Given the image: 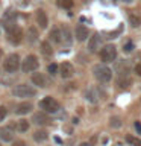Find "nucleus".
I'll list each match as a JSON object with an SVG mask.
<instances>
[{"label": "nucleus", "mask_w": 141, "mask_h": 146, "mask_svg": "<svg viewBox=\"0 0 141 146\" xmlns=\"http://www.w3.org/2000/svg\"><path fill=\"white\" fill-rule=\"evenodd\" d=\"M32 110V104L30 102H21L15 107V113L17 114H26Z\"/></svg>", "instance_id": "nucleus-16"}, {"label": "nucleus", "mask_w": 141, "mask_h": 146, "mask_svg": "<svg viewBox=\"0 0 141 146\" xmlns=\"http://www.w3.org/2000/svg\"><path fill=\"white\" fill-rule=\"evenodd\" d=\"M36 23L40 25V27H47V23H49V20H47V15H45V12L43 11V9H38L36 11Z\"/></svg>", "instance_id": "nucleus-14"}, {"label": "nucleus", "mask_w": 141, "mask_h": 146, "mask_svg": "<svg viewBox=\"0 0 141 146\" xmlns=\"http://www.w3.org/2000/svg\"><path fill=\"white\" fill-rule=\"evenodd\" d=\"M120 125H121V122H120V119H118V117H112V119H111V126L118 128Z\"/></svg>", "instance_id": "nucleus-28"}, {"label": "nucleus", "mask_w": 141, "mask_h": 146, "mask_svg": "<svg viewBox=\"0 0 141 146\" xmlns=\"http://www.w3.org/2000/svg\"><path fill=\"white\" fill-rule=\"evenodd\" d=\"M2 56H3V52H2V49H0V59H2Z\"/></svg>", "instance_id": "nucleus-37"}, {"label": "nucleus", "mask_w": 141, "mask_h": 146, "mask_svg": "<svg viewBox=\"0 0 141 146\" xmlns=\"http://www.w3.org/2000/svg\"><path fill=\"white\" fill-rule=\"evenodd\" d=\"M14 96H17V98H30V96H35V88H32L27 84H20L14 88Z\"/></svg>", "instance_id": "nucleus-6"}, {"label": "nucleus", "mask_w": 141, "mask_h": 146, "mask_svg": "<svg viewBox=\"0 0 141 146\" xmlns=\"http://www.w3.org/2000/svg\"><path fill=\"white\" fill-rule=\"evenodd\" d=\"M20 2H23V3H26V2H27V0H20Z\"/></svg>", "instance_id": "nucleus-39"}, {"label": "nucleus", "mask_w": 141, "mask_h": 146, "mask_svg": "<svg viewBox=\"0 0 141 146\" xmlns=\"http://www.w3.org/2000/svg\"><path fill=\"white\" fill-rule=\"evenodd\" d=\"M86 36H88V29L84 25H77L76 26V38L79 41H84V40H86Z\"/></svg>", "instance_id": "nucleus-15"}, {"label": "nucleus", "mask_w": 141, "mask_h": 146, "mask_svg": "<svg viewBox=\"0 0 141 146\" xmlns=\"http://www.w3.org/2000/svg\"><path fill=\"white\" fill-rule=\"evenodd\" d=\"M32 82H34V85H38V87L47 85V79H45V76L43 73H34L32 75Z\"/></svg>", "instance_id": "nucleus-13"}, {"label": "nucleus", "mask_w": 141, "mask_h": 146, "mask_svg": "<svg viewBox=\"0 0 141 146\" xmlns=\"http://www.w3.org/2000/svg\"><path fill=\"white\" fill-rule=\"evenodd\" d=\"M123 47H125V49H123L125 52H130V50L134 49V44H132V41H127L126 44H123Z\"/></svg>", "instance_id": "nucleus-29"}, {"label": "nucleus", "mask_w": 141, "mask_h": 146, "mask_svg": "<svg viewBox=\"0 0 141 146\" xmlns=\"http://www.w3.org/2000/svg\"><path fill=\"white\" fill-rule=\"evenodd\" d=\"M3 67H5V70H6L8 73H15L18 70V67H20V56H18L17 53L9 55V56L5 59Z\"/></svg>", "instance_id": "nucleus-2"}, {"label": "nucleus", "mask_w": 141, "mask_h": 146, "mask_svg": "<svg viewBox=\"0 0 141 146\" xmlns=\"http://www.w3.org/2000/svg\"><path fill=\"white\" fill-rule=\"evenodd\" d=\"M94 76L97 78V79L100 82H108V81H111V78H112V72L109 70V68L106 66H96L94 67Z\"/></svg>", "instance_id": "nucleus-3"}, {"label": "nucleus", "mask_w": 141, "mask_h": 146, "mask_svg": "<svg viewBox=\"0 0 141 146\" xmlns=\"http://www.w3.org/2000/svg\"><path fill=\"white\" fill-rule=\"evenodd\" d=\"M0 146H2V145H0Z\"/></svg>", "instance_id": "nucleus-40"}, {"label": "nucleus", "mask_w": 141, "mask_h": 146, "mask_svg": "<svg viewBox=\"0 0 141 146\" xmlns=\"http://www.w3.org/2000/svg\"><path fill=\"white\" fill-rule=\"evenodd\" d=\"M135 73L138 76H141V64H136V66H135Z\"/></svg>", "instance_id": "nucleus-35"}, {"label": "nucleus", "mask_w": 141, "mask_h": 146, "mask_svg": "<svg viewBox=\"0 0 141 146\" xmlns=\"http://www.w3.org/2000/svg\"><path fill=\"white\" fill-rule=\"evenodd\" d=\"M6 114H8V110L5 108V107H0V122L6 117Z\"/></svg>", "instance_id": "nucleus-30"}, {"label": "nucleus", "mask_w": 141, "mask_h": 146, "mask_svg": "<svg viewBox=\"0 0 141 146\" xmlns=\"http://www.w3.org/2000/svg\"><path fill=\"white\" fill-rule=\"evenodd\" d=\"M27 40H29L30 43H34V41L38 40V31L34 29V27H29V29H27Z\"/></svg>", "instance_id": "nucleus-20"}, {"label": "nucleus", "mask_w": 141, "mask_h": 146, "mask_svg": "<svg viewBox=\"0 0 141 146\" xmlns=\"http://www.w3.org/2000/svg\"><path fill=\"white\" fill-rule=\"evenodd\" d=\"M123 2H126V3H130V2H132V0H123Z\"/></svg>", "instance_id": "nucleus-38"}, {"label": "nucleus", "mask_w": 141, "mask_h": 146, "mask_svg": "<svg viewBox=\"0 0 141 146\" xmlns=\"http://www.w3.org/2000/svg\"><path fill=\"white\" fill-rule=\"evenodd\" d=\"M62 41L65 44L71 43V34H70V31H68V27H64L62 29Z\"/></svg>", "instance_id": "nucleus-22"}, {"label": "nucleus", "mask_w": 141, "mask_h": 146, "mask_svg": "<svg viewBox=\"0 0 141 146\" xmlns=\"http://www.w3.org/2000/svg\"><path fill=\"white\" fill-rule=\"evenodd\" d=\"M56 70H58V66H56V64H50V66H49V73L55 75V73H56Z\"/></svg>", "instance_id": "nucleus-31"}, {"label": "nucleus", "mask_w": 141, "mask_h": 146, "mask_svg": "<svg viewBox=\"0 0 141 146\" xmlns=\"http://www.w3.org/2000/svg\"><path fill=\"white\" fill-rule=\"evenodd\" d=\"M41 50H43V53L44 55H52V47H50V44L49 43H41Z\"/></svg>", "instance_id": "nucleus-25"}, {"label": "nucleus", "mask_w": 141, "mask_h": 146, "mask_svg": "<svg viewBox=\"0 0 141 146\" xmlns=\"http://www.w3.org/2000/svg\"><path fill=\"white\" fill-rule=\"evenodd\" d=\"M130 84V79H129V78H125V79H123V78L120 76V79H118V85H120V87H127V85H129Z\"/></svg>", "instance_id": "nucleus-27"}, {"label": "nucleus", "mask_w": 141, "mask_h": 146, "mask_svg": "<svg viewBox=\"0 0 141 146\" xmlns=\"http://www.w3.org/2000/svg\"><path fill=\"white\" fill-rule=\"evenodd\" d=\"M134 126H135L136 132H138V134H141V122H135V123H134Z\"/></svg>", "instance_id": "nucleus-33"}, {"label": "nucleus", "mask_w": 141, "mask_h": 146, "mask_svg": "<svg viewBox=\"0 0 141 146\" xmlns=\"http://www.w3.org/2000/svg\"><path fill=\"white\" fill-rule=\"evenodd\" d=\"M38 66H40V62H38V59H36L35 55H27L24 58V61H23V64H21V68H23V72L30 73V72H35L36 68H38Z\"/></svg>", "instance_id": "nucleus-5"}, {"label": "nucleus", "mask_w": 141, "mask_h": 146, "mask_svg": "<svg viewBox=\"0 0 141 146\" xmlns=\"http://www.w3.org/2000/svg\"><path fill=\"white\" fill-rule=\"evenodd\" d=\"M50 40L55 41V43H61L62 41V31H59L58 27H55V29L50 31Z\"/></svg>", "instance_id": "nucleus-17"}, {"label": "nucleus", "mask_w": 141, "mask_h": 146, "mask_svg": "<svg viewBox=\"0 0 141 146\" xmlns=\"http://www.w3.org/2000/svg\"><path fill=\"white\" fill-rule=\"evenodd\" d=\"M47 132L45 131H43V129H40V131H36L35 134H34V139L36 140V141H44V140H47Z\"/></svg>", "instance_id": "nucleus-21"}, {"label": "nucleus", "mask_w": 141, "mask_h": 146, "mask_svg": "<svg viewBox=\"0 0 141 146\" xmlns=\"http://www.w3.org/2000/svg\"><path fill=\"white\" fill-rule=\"evenodd\" d=\"M100 43H102V36H100L99 34H94L88 41V50L91 53H96L100 49Z\"/></svg>", "instance_id": "nucleus-9"}, {"label": "nucleus", "mask_w": 141, "mask_h": 146, "mask_svg": "<svg viewBox=\"0 0 141 146\" xmlns=\"http://www.w3.org/2000/svg\"><path fill=\"white\" fill-rule=\"evenodd\" d=\"M79 146H91V145H90V143H80Z\"/></svg>", "instance_id": "nucleus-36"}, {"label": "nucleus", "mask_w": 141, "mask_h": 146, "mask_svg": "<svg viewBox=\"0 0 141 146\" xmlns=\"http://www.w3.org/2000/svg\"><path fill=\"white\" fill-rule=\"evenodd\" d=\"M129 21H130V25L134 26V27H138L141 25V17L140 15H135V14H132V15L129 17Z\"/></svg>", "instance_id": "nucleus-23"}, {"label": "nucleus", "mask_w": 141, "mask_h": 146, "mask_svg": "<svg viewBox=\"0 0 141 146\" xmlns=\"http://www.w3.org/2000/svg\"><path fill=\"white\" fill-rule=\"evenodd\" d=\"M12 146H26V143H24L23 140H15V141L12 143Z\"/></svg>", "instance_id": "nucleus-34"}, {"label": "nucleus", "mask_w": 141, "mask_h": 146, "mask_svg": "<svg viewBox=\"0 0 141 146\" xmlns=\"http://www.w3.org/2000/svg\"><path fill=\"white\" fill-rule=\"evenodd\" d=\"M32 122L35 125H47V123H50V119L45 113H35L32 117Z\"/></svg>", "instance_id": "nucleus-11"}, {"label": "nucleus", "mask_w": 141, "mask_h": 146, "mask_svg": "<svg viewBox=\"0 0 141 146\" xmlns=\"http://www.w3.org/2000/svg\"><path fill=\"white\" fill-rule=\"evenodd\" d=\"M100 2H102L103 5H108V6H109V5H115L117 0H100Z\"/></svg>", "instance_id": "nucleus-32"}, {"label": "nucleus", "mask_w": 141, "mask_h": 146, "mask_svg": "<svg viewBox=\"0 0 141 146\" xmlns=\"http://www.w3.org/2000/svg\"><path fill=\"white\" fill-rule=\"evenodd\" d=\"M21 38H23V32H21V29L18 26L8 32V40L11 41L12 44H20L21 43Z\"/></svg>", "instance_id": "nucleus-8"}, {"label": "nucleus", "mask_w": 141, "mask_h": 146, "mask_svg": "<svg viewBox=\"0 0 141 146\" xmlns=\"http://www.w3.org/2000/svg\"><path fill=\"white\" fill-rule=\"evenodd\" d=\"M59 70H61V76L65 78V79H68V78H71L73 75H74V67H73L70 62H64V64H61Z\"/></svg>", "instance_id": "nucleus-10"}, {"label": "nucleus", "mask_w": 141, "mask_h": 146, "mask_svg": "<svg viewBox=\"0 0 141 146\" xmlns=\"http://www.w3.org/2000/svg\"><path fill=\"white\" fill-rule=\"evenodd\" d=\"M15 129H17V131H20V132H24V131H27V129H29V122L24 120V119L18 120V122L15 123Z\"/></svg>", "instance_id": "nucleus-19"}, {"label": "nucleus", "mask_w": 141, "mask_h": 146, "mask_svg": "<svg viewBox=\"0 0 141 146\" xmlns=\"http://www.w3.org/2000/svg\"><path fill=\"white\" fill-rule=\"evenodd\" d=\"M2 25L6 29V32L12 31L14 27H17V12L12 11V9H8L5 12V15L2 17Z\"/></svg>", "instance_id": "nucleus-1"}, {"label": "nucleus", "mask_w": 141, "mask_h": 146, "mask_svg": "<svg viewBox=\"0 0 141 146\" xmlns=\"http://www.w3.org/2000/svg\"><path fill=\"white\" fill-rule=\"evenodd\" d=\"M0 139H2L3 141H9L14 139V131L11 126H3L0 128Z\"/></svg>", "instance_id": "nucleus-12"}, {"label": "nucleus", "mask_w": 141, "mask_h": 146, "mask_svg": "<svg viewBox=\"0 0 141 146\" xmlns=\"http://www.w3.org/2000/svg\"><path fill=\"white\" fill-rule=\"evenodd\" d=\"M100 99V93L96 88H90L86 91V100H90V102H97Z\"/></svg>", "instance_id": "nucleus-18"}, {"label": "nucleus", "mask_w": 141, "mask_h": 146, "mask_svg": "<svg viewBox=\"0 0 141 146\" xmlns=\"http://www.w3.org/2000/svg\"><path fill=\"white\" fill-rule=\"evenodd\" d=\"M115 56H117V49H115V46H112V44L105 46L102 49V52H100V58H102V61H105V62H112L114 59H115Z\"/></svg>", "instance_id": "nucleus-7"}, {"label": "nucleus", "mask_w": 141, "mask_h": 146, "mask_svg": "<svg viewBox=\"0 0 141 146\" xmlns=\"http://www.w3.org/2000/svg\"><path fill=\"white\" fill-rule=\"evenodd\" d=\"M58 5L61 8H65V9H70L73 6V0H58Z\"/></svg>", "instance_id": "nucleus-24"}, {"label": "nucleus", "mask_w": 141, "mask_h": 146, "mask_svg": "<svg viewBox=\"0 0 141 146\" xmlns=\"http://www.w3.org/2000/svg\"><path fill=\"white\" fill-rule=\"evenodd\" d=\"M40 107H41V110H44L45 113H56L59 110V104H58V100H55L53 98L47 96V98H44L40 102Z\"/></svg>", "instance_id": "nucleus-4"}, {"label": "nucleus", "mask_w": 141, "mask_h": 146, "mask_svg": "<svg viewBox=\"0 0 141 146\" xmlns=\"http://www.w3.org/2000/svg\"><path fill=\"white\" fill-rule=\"evenodd\" d=\"M127 141H129L130 145H134V146H141V140L140 139H135V137H132V135H127Z\"/></svg>", "instance_id": "nucleus-26"}]
</instances>
